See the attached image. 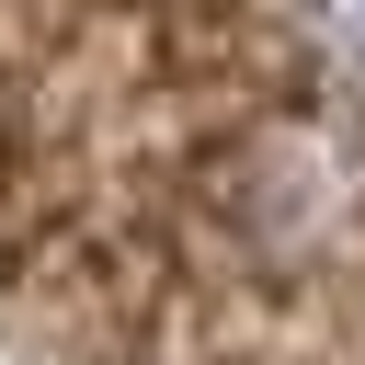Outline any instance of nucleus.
Here are the masks:
<instances>
[]
</instances>
